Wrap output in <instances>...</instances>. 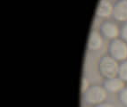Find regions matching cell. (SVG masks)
Returning <instances> with one entry per match:
<instances>
[{
  "mask_svg": "<svg viewBox=\"0 0 127 107\" xmlns=\"http://www.w3.org/2000/svg\"><path fill=\"white\" fill-rule=\"evenodd\" d=\"M118 77L127 83V60L119 63L118 69Z\"/></svg>",
  "mask_w": 127,
  "mask_h": 107,
  "instance_id": "cell-9",
  "label": "cell"
},
{
  "mask_svg": "<svg viewBox=\"0 0 127 107\" xmlns=\"http://www.w3.org/2000/svg\"><path fill=\"white\" fill-rule=\"evenodd\" d=\"M119 62H117L108 54L104 55L98 60V72L105 80L118 76Z\"/></svg>",
  "mask_w": 127,
  "mask_h": 107,
  "instance_id": "cell-2",
  "label": "cell"
},
{
  "mask_svg": "<svg viewBox=\"0 0 127 107\" xmlns=\"http://www.w3.org/2000/svg\"><path fill=\"white\" fill-rule=\"evenodd\" d=\"M105 39L111 41L120 36V27L115 21L106 20L99 26V30Z\"/></svg>",
  "mask_w": 127,
  "mask_h": 107,
  "instance_id": "cell-4",
  "label": "cell"
},
{
  "mask_svg": "<svg viewBox=\"0 0 127 107\" xmlns=\"http://www.w3.org/2000/svg\"><path fill=\"white\" fill-rule=\"evenodd\" d=\"M120 39L123 40H125L127 43V21L124 22L122 25L120 26Z\"/></svg>",
  "mask_w": 127,
  "mask_h": 107,
  "instance_id": "cell-12",
  "label": "cell"
},
{
  "mask_svg": "<svg viewBox=\"0 0 127 107\" xmlns=\"http://www.w3.org/2000/svg\"><path fill=\"white\" fill-rule=\"evenodd\" d=\"M104 38L98 30H91L87 40V49L90 51H98L104 45Z\"/></svg>",
  "mask_w": 127,
  "mask_h": 107,
  "instance_id": "cell-6",
  "label": "cell"
},
{
  "mask_svg": "<svg viewBox=\"0 0 127 107\" xmlns=\"http://www.w3.org/2000/svg\"><path fill=\"white\" fill-rule=\"evenodd\" d=\"M93 107H116L115 105L111 104V103H108V102H104L102 104H99V105H96V106H93Z\"/></svg>",
  "mask_w": 127,
  "mask_h": 107,
  "instance_id": "cell-13",
  "label": "cell"
},
{
  "mask_svg": "<svg viewBox=\"0 0 127 107\" xmlns=\"http://www.w3.org/2000/svg\"><path fill=\"white\" fill-rule=\"evenodd\" d=\"M113 18L122 23L127 21V0H117L114 4Z\"/></svg>",
  "mask_w": 127,
  "mask_h": 107,
  "instance_id": "cell-7",
  "label": "cell"
},
{
  "mask_svg": "<svg viewBox=\"0 0 127 107\" xmlns=\"http://www.w3.org/2000/svg\"><path fill=\"white\" fill-rule=\"evenodd\" d=\"M107 54L119 63L125 61L127 60V43L120 38L111 40L108 44Z\"/></svg>",
  "mask_w": 127,
  "mask_h": 107,
  "instance_id": "cell-3",
  "label": "cell"
},
{
  "mask_svg": "<svg viewBox=\"0 0 127 107\" xmlns=\"http://www.w3.org/2000/svg\"><path fill=\"white\" fill-rule=\"evenodd\" d=\"M108 93L103 85H91L84 94H82L84 102L88 105H96L106 102Z\"/></svg>",
  "mask_w": 127,
  "mask_h": 107,
  "instance_id": "cell-1",
  "label": "cell"
},
{
  "mask_svg": "<svg viewBox=\"0 0 127 107\" xmlns=\"http://www.w3.org/2000/svg\"><path fill=\"white\" fill-rule=\"evenodd\" d=\"M114 5L109 0H99L96 9V16L100 19L107 20L113 16Z\"/></svg>",
  "mask_w": 127,
  "mask_h": 107,
  "instance_id": "cell-8",
  "label": "cell"
},
{
  "mask_svg": "<svg viewBox=\"0 0 127 107\" xmlns=\"http://www.w3.org/2000/svg\"><path fill=\"white\" fill-rule=\"evenodd\" d=\"M118 99L124 107H127V87H125L118 94Z\"/></svg>",
  "mask_w": 127,
  "mask_h": 107,
  "instance_id": "cell-10",
  "label": "cell"
},
{
  "mask_svg": "<svg viewBox=\"0 0 127 107\" xmlns=\"http://www.w3.org/2000/svg\"><path fill=\"white\" fill-rule=\"evenodd\" d=\"M103 86L108 94H119L125 87V82L116 76L105 80L103 82Z\"/></svg>",
  "mask_w": 127,
  "mask_h": 107,
  "instance_id": "cell-5",
  "label": "cell"
},
{
  "mask_svg": "<svg viewBox=\"0 0 127 107\" xmlns=\"http://www.w3.org/2000/svg\"><path fill=\"white\" fill-rule=\"evenodd\" d=\"M91 86V83H90L89 79L86 76H83L82 79V81H81V91H82V94L85 93Z\"/></svg>",
  "mask_w": 127,
  "mask_h": 107,
  "instance_id": "cell-11",
  "label": "cell"
}]
</instances>
